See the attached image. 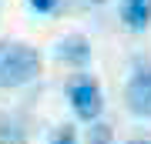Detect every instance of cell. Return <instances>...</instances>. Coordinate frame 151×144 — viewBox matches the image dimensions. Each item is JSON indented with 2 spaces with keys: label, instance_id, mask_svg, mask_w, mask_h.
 I'll use <instances>...</instances> for the list:
<instances>
[{
  "label": "cell",
  "instance_id": "6da1fadb",
  "mask_svg": "<svg viewBox=\"0 0 151 144\" xmlns=\"http://www.w3.org/2000/svg\"><path fill=\"white\" fill-rule=\"evenodd\" d=\"M40 74V54L30 44H17V40H0V87H24L30 80H37Z\"/></svg>",
  "mask_w": 151,
  "mask_h": 144
},
{
  "label": "cell",
  "instance_id": "7a4b0ae2",
  "mask_svg": "<svg viewBox=\"0 0 151 144\" xmlns=\"http://www.w3.org/2000/svg\"><path fill=\"white\" fill-rule=\"evenodd\" d=\"M67 101H70V111H74L81 121H97L101 111H104L101 87H97L91 77H74L70 80L67 84Z\"/></svg>",
  "mask_w": 151,
  "mask_h": 144
},
{
  "label": "cell",
  "instance_id": "3957f363",
  "mask_svg": "<svg viewBox=\"0 0 151 144\" xmlns=\"http://www.w3.org/2000/svg\"><path fill=\"white\" fill-rule=\"evenodd\" d=\"M124 104H128L131 114L151 121V64L138 67L131 74V80L124 84Z\"/></svg>",
  "mask_w": 151,
  "mask_h": 144
},
{
  "label": "cell",
  "instance_id": "277c9868",
  "mask_svg": "<svg viewBox=\"0 0 151 144\" xmlns=\"http://www.w3.org/2000/svg\"><path fill=\"white\" fill-rule=\"evenodd\" d=\"M54 57L81 70V67L91 64V44H87V37H81V34H67V37H60V40H57Z\"/></svg>",
  "mask_w": 151,
  "mask_h": 144
},
{
  "label": "cell",
  "instance_id": "5b68a950",
  "mask_svg": "<svg viewBox=\"0 0 151 144\" xmlns=\"http://www.w3.org/2000/svg\"><path fill=\"white\" fill-rule=\"evenodd\" d=\"M121 20L128 30H148L151 24V0H124L121 4Z\"/></svg>",
  "mask_w": 151,
  "mask_h": 144
},
{
  "label": "cell",
  "instance_id": "8992f818",
  "mask_svg": "<svg viewBox=\"0 0 151 144\" xmlns=\"http://www.w3.org/2000/svg\"><path fill=\"white\" fill-rule=\"evenodd\" d=\"M84 141H87V144H111V141H114V131H111V124H104V121H91Z\"/></svg>",
  "mask_w": 151,
  "mask_h": 144
},
{
  "label": "cell",
  "instance_id": "52a82bcc",
  "mask_svg": "<svg viewBox=\"0 0 151 144\" xmlns=\"http://www.w3.org/2000/svg\"><path fill=\"white\" fill-rule=\"evenodd\" d=\"M50 144H77V131L64 124V128H60V131L54 134V138H50Z\"/></svg>",
  "mask_w": 151,
  "mask_h": 144
},
{
  "label": "cell",
  "instance_id": "ba28073f",
  "mask_svg": "<svg viewBox=\"0 0 151 144\" xmlns=\"http://www.w3.org/2000/svg\"><path fill=\"white\" fill-rule=\"evenodd\" d=\"M30 7H34L37 14H50V10L57 7V0H30Z\"/></svg>",
  "mask_w": 151,
  "mask_h": 144
},
{
  "label": "cell",
  "instance_id": "9c48e42d",
  "mask_svg": "<svg viewBox=\"0 0 151 144\" xmlns=\"http://www.w3.org/2000/svg\"><path fill=\"white\" fill-rule=\"evenodd\" d=\"M124 144H151L148 138H131V141H124Z\"/></svg>",
  "mask_w": 151,
  "mask_h": 144
},
{
  "label": "cell",
  "instance_id": "30bf717a",
  "mask_svg": "<svg viewBox=\"0 0 151 144\" xmlns=\"http://www.w3.org/2000/svg\"><path fill=\"white\" fill-rule=\"evenodd\" d=\"M91 4H104V0H91Z\"/></svg>",
  "mask_w": 151,
  "mask_h": 144
}]
</instances>
